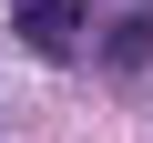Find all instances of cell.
Masks as SVG:
<instances>
[{
    "mask_svg": "<svg viewBox=\"0 0 153 143\" xmlns=\"http://www.w3.org/2000/svg\"><path fill=\"white\" fill-rule=\"evenodd\" d=\"M10 31H21L31 51H82V41H92V0H21Z\"/></svg>",
    "mask_w": 153,
    "mask_h": 143,
    "instance_id": "obj_1",
    "label": "cell"
},
{
    "mask_svg": "<svg viewBox=\"0 0 153 143\" xmlns=\"http://www.w3.org/2000/svg\"><path fill=\"white\" fill-rule=\"evenodd\" d=\"M102 61H112V72H143V61H153V10L102 21Z\"/></svg>",
    "mask_w": 153,
    "mask_h": 143,
    "instance_id": "obj_2",
    "label": "cell"
}]
</instances>
